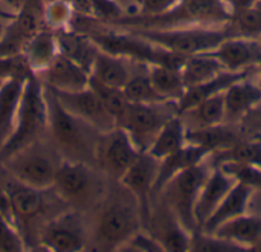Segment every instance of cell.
Masks as SVG:
<instances>
[{"label":"cell","instance_id":"obj_22","mask_svg":"<svg viewBox=\"0 0 261 252\" xmlns=\"http://www.w3.org/2000/svg\"><path fill=\"white\" fill-rule=\"evenodd\" d=\"M251 194H252V188H249L242 182H237L199 231L213 234L225 222L245 214L249 205Z\"/></svg>","mask_w":261,"mask_h":252},{"label":"cell","instance_id":"obj_14","mask_svg":"<svg viewBox=\"0 0 261 252\" xmlns=\"http://www.w3.org/2000/svg\"><path fill=\"white\" fill-rule=\"evenodd\" d=\"M40 246L52 252H78L86 246V233L78 213L61 214L44 225Z\"/></svg>","mask_w":261,"mask_h":252},{"label":"cell","instance_id":"obj_47","mask_svg":"<svg viewBox=\"0 0 261 252\" xmlns=\"http://www.w3.org/2000/svg\"><path fill=\"white\" fill-rule=\"evenodd\" d=\"M5 3H8V6H11V8H14V11H17L18 9V6H20V2L21 0H3Z\"/></svg>","mask_w":261,"mask_h":252},{"label":"cell","instance_id":"obj_15","mask_svg":"<svg viewBox=\"0 0 261 252\" xmlns=\"http://www.w3.org/2000/svg\"><path fill=\"white\" fill-rule=\"evenodd\" d=\"M43 86L60 90V92H75L89 87L90 73L72 58L58 54L54 61L37 75Z\"/></svg>","mask_w":261,"mask_h":252},{"label":"cell","instance_id":"obj_23","mask_svg":"<svg viewBox=\"0 0 261 252\" xmlns=\"http://www.w3.org/2000/svg\"><path fill=\"white\" fill-rule=\"evenodd\" d=\"M243 141L242 132L231 124H216L210 127H199L187 130V142L203 147L210 153L226 150Z\"/></svg>","mask_w":261,"mask_h":252},{"label":"cell","instance_id":"obj_52","mask_svg":"<svg viewBox=\"0 0 261 252\" xmlns=\"http://www.w3.org/2000/svg\"><path fill=\"white\" fill-rule=\"evenodd\" d=\"M258 40H260V41H261V37H260V38H258Z\"/></svg>","mask_w":261,"mask_h":252},{"label":"cell","instance_id":"obj_38","mask_svg":"<svg viewBox=\"0 0 261 252\" xmlns=\"http://www.w3.org/2000/svg\"><path fill=\"white\" fill-rule=\"evenodd\" d=\"M75 15V11L69 0H49L44 2L43 9V21L44 26H47L52 31H63L69 29V24L72 23Z\"/></svg>","mask_w":261,"mask_h":252},{"label":"cell","instance_id":"obj_37","mask_svg":"<svg viewBox=\"0 0 261 252\" xmlns=\"http://www.w3.org/2000/svg\"><path fill=\"white\" fill-rule=\"evenodd\" d=\"M89 86L92 87V90L98 95V98L101 99V103L104 104V107L107 109V112L115 118V121L118 122L119 125V121L121 118L124 116L127 107H128V101L122 92V89H118V87H112V86H107V84H102L96 80H93L90 77V83Z\"/></svg>","mask_w":261,"mask_h":252},{"label":"cell","instance_id":"obj_3","mask_svg":"<svg viewBox=\"0 0 261 252\" xmlns=\"http://www.w3.org/2000/svg\"><path fill=\"white\" fill-rule=\"evenodd\" d=\"M44 132H47L44 87L37 75H31L23 87L14 130L0 148V162L15 152L40 141Z\"/></svg>","mask_w":261,"mask_h":252},{"label":"cell","instance_id":"obj_42","mask_svg":"<svg viewBox=\"0 0 261 252\" xmlns=\"http://www.w3.org/2000/svg\"><path fill=\"white\" fill-rule=\"evenodd\" d=\"M122 251H147V252H158L164 251L162 245L151 236V234H142L138 231L133 237H130L122 246Z\"/></svg>","mask_w":261,"mask_h":252},{"label":"cell","instance_id":"obj_51","mask_svg":"<svg viewBox=\"0 0 261 252\" xmlns=\"http://www.w3.org/2000/svg\"><path fill=\"white\" fill-rule=\"evenodd\" d=\"M258 5H261V0H260V2H258Z\"/></svg>","mask_w":261,"mask_h":252},{"label":"cell","instance_id":"obj_20","mask_svg":"<svg viewBox=\"0 0 261 252\" xmlns=\"http://www.w3.org/2000/svg\"><path fill=\"white\" fill-rule=\"evenodd\" d=\"M248 69L246 70H240V72H229L225 70L222 73H219L217 77L193 86V87H187L184 95L176 101V110L177 115H184L185 112L191 110L193 107H196L197 104H200L202 101L225 92L231 84H234L236 81H240L243 78H248Z\"/></svg>","mask_w":261,"mask_h":252},{"label":"cell","instance_id":"obj_1","mask_svg":"<svg viewBox=\"0 0 261 252\" xmlns=\"http://www.w3.org/2000/svg\"><path fill=\"white\" fill-rule=\"evenodd\" d=\"M44 95L47 133L58 155L63 159L80 161L90 165L95 164V148L99 133L92 125L67 112L47 87H44Z\"/></svg>","mask_w":261,"mask_h":252},{"label":"cell","instance_id":"obj_17","mask_svg":"<svg viewBox=\"0 0 261 252\" xmlns=\"http://www.w3.org/2000/svg\"><path fill=\"white\" fill-rule=\"evenodd\" d=\"M236 184V178L228 174L219 165H216V168L208 174L194 207V217L199 230L210 219V216L214 213V210L220 205V202L225 199V196Z\"/></svg>","mask_w":261,"mask_h":252},{"label":"cell","instance_id":"obj_10","mask_svg":"<svg viewBox=\"0 0 261 252\" xmlns=\"http://www.w3.org/2000/svg\"><path fill=\"white\" fill-rule=\"evenodd\" d=\"M171 101L167 103H156V104H138L130 103L124 116L119 121V127H122L130 138L133 139L135 145L141 152H147L151 142L154 141L159 130L164 124L176 113L165 112V107Z\"/></svg>","mask_w":261,"mask_h":252},{"label":"cell","instance_id":"obj_18","mask_svg":"<svg viewBox=\"0 0 261 252\" xmlns=\"http://www.w3.org/2000/svg\"><path fill=\"white\" fill-rule=\"evenodd\" d=\"M211 155L208 150H205L203 147L194 145V144H185L180 150L168 155L167 158L159 161V167H158V174H156V181L153 185V197H156L158 194H161V191L164 190V187L180 171L199 165L205 161V158Z\"/></svg>","mask_w":261,"mask_h":252},{"label":"cell","instance_id":"obj_32","mask_svg":"<svg viewBox=\"0 0 261 252\" xmlns=\"http://www.w3.org/2000/svg\"><path fill=\"white\" fill-rule=\"evenodd\" d=\"M168 214L159 220L158 231L151 236L162 245L164 251H190L191 233L187 231L174 214L168 210Z\"/></svg>","mask_w":261,"mask_h":252},{"label":"cell","instance_id":"obj_26","mask_svg":"<svg viewBox=\"0 0 261 252\" xmlns=\"http://www.w3.org/2000/svg\"><path fill=\"white\" fill-rule=\"evenodd\" d=\"M213 234L252 251V248L261 242V217L246 216L245 213L225 222Z\"/></svg>","mask_w":261,"mask_h":252},{"label":"cell","instance_id":"obj_33","mask_svg":"<svg viewBox=\"0 0 261 252\" xmlns=\"http://www.w3.org/2000/svg\"><path fill=\"white\" fill-rule=\"evenodd\" d=\"M229 37L260 38L261 37V5L232 12L229 20L225 23Z\"/></svg>","mask_w":261,"mask_h":252},{"label":"cell","instance_id":"obj_21","mask_svg":"<svg viewBox=\"0 0 261 252\" xmlns=\"http://www.w3.org/2000/svg\"><path fill=\"white\" fill-rule=\"evenodd\" d=\"M261 103V87L248 78L236 81L225 90V119L229 122L242 121Z\"/></svg>","mask_w":261,"mask_h":252},{"label":"cell","instance_id":"obj_5","mask_svg":"<svg viewBox=\"0 0 261 252\" xmlns=\"http://www.w3.org/2000/svg\"><path fill=\"white\" fill-rule=\"evenodd\" d=\"M61 159L55 148H49L41 141H37L8 156L0 165L12 181L44 191L52 188Z\"/></svg>","mask_w":261,"mask_h":252},{"label":"cell","instance_id":"obj_43","mask_svg":"<svg viewBox=\"0 0 261 252\" xmlns=\"http://www.w3.org/2000/svg\"><path fill=\"white\" fill-rule=\"evenodd\" d=\"M177 0H141L139 5V12L138 14H145V15H153L167 11L171 8Z\"/></svg>","mask_w":261,"mask_h":252},{"label":"cell","instance_id":"obj_36","mask_svg":"<svg viewBox=\"0 0 261 252\" xmlns=\"http://www.w3.org/2000/svg\"><path fill=\"white\" fill-rule=\"evenodd\" d=\"M185 113H193V118L197 124L196 129L222 124L225 121V92L202 101Z\"/></svg>","mask_w":261,"mask_h":252},{"label":"cell","instance_id":"obj_13","mask_svg":"<svg viewBox=\"0 0 261 252\" xmlns=\"http://www.w3.org/2000/svg\"><path fill=\"white\" fill-rule=\"evenodd\" d=\"M49 90L54 93V96L67 112H70L81 121L92 125L98 133H106L118 127V122L107 112V109L104 107V104L101 103V99L92 90L90 86L75 92H60L52 89Z\"/></svg>","mask_w":261,"mask_h":252},{"label":"cell","instance_id":"obj_2","mask_svg":"<svg viewBox=\"0 0 261 252\" xmlns=\"http://www.w3.org/2000/svg\"><path fill=\"white\" fill-rule=\"evenodd\" d=\"M231 12L225 0H177L164 12L124 14L113 20L112 26L118 28H176L193 24H225Z\"/></svg>","mask_w":261,"mask_h":252},{"label":"cell","instance_id":"obj_19","mask_svg":"<svg viewBox=\"0 0 261 252\" xmlns=\"http://www.w3.org/2000/svg\"><path fill=\"white\" fill-rule=\"evenodd\" d=\"M5 188L11 199L14 222L21 234L23 226H28L43 213V208H44V199L41 194L43 191L26 187L15 181H11L9 184H6Z\"/></svg>","mask_w":261,"mask_h":252},{"label":"cell","instance_id":"obj_31","mask_svg":"<svg viewBox=\"0 0 261 252\" xmlns=\"http://www.w3.org/2000/svg\"><path fill=\"white\" fill-rule=\"evenodd\" d=\"M225 70L226 69L223 64L211 52H202L190 55L185 60L182 66V77L185 87H193L217 77Z\"/></svg>","mask_w":261,"mask_h":252},{"label":"cell","instance_id":"obj_30","mask_svg":"<svg viewBox=\"0 0 261 252\" xmlns=\"http://www.w3.org/2000/svg\"><path fill=\"white\" fill-rule=\"evenodd\" d=\"M147 73L153 87L165 101L176 103L187 89L182 77V69L164 64H150L147 66Z\"/></svg>","mask_w":261,"mask_h":252},{"label":"cell","instance_id":"obj_41","mask_svg":"<svg viewBox=\"0 0 261 252\" xmlns=\"http://www.w3.org/2000/svg\"><path fill=\"white\" fill-rule=\"evenodd\" d=\"M26 243L14 222L0 214V252L24 251Z\"/></svg>","mask_w":261,"mask_h":252},{"label":"cell","instance_id":"obj_16","mask_svg":"<svg viewBox=\"0 0 261 252\" xmlns=\"http://www.w3.org/2000/svg\"><path fill=\"white\" fill-rule=\"evenodd\" d=\"M226 70H246L251 64H257L261 58V41L258 38L228 37L216 49L210 51Z\"/></svg>","mask_w":261,"mask_h":252},{"label":"cell","instance_id":"obj_48","mask_svg":"<svg viewBox=\"0 0 261 252\" xmlns=\"http://www.w3.org/2000/svg\"><path fill=\"white\" fill-rule=\"evenodd\" d=\"M6 26H8V20L0 18V40H2V37H3V34L6 31Z\"/></svg>","mask_w":261,"mask_h":252},{"label":"cell","instance_id":"obj_50","mask_svg":"<svg viewBox=\"0 0 261 252\" xmlns=\"http://www.w3.org/2000/svg\"><path fill=\"white\" fill-rule=\"evenodd\" d=\"M135 2H136L138 5H141V0H135Z\"/></svg>","mask_w":261,"mask_h":252},{"label":"cell","instance_id":"obj_45","mask_svg":"<svg viewBox=\"0 0 261 252\" xmlns=\"http://www.w3.org/2000/svg\"><path fill=\"white\" fill-rule=\"evenodd\" d=\"M258 2L260 0H225V3H226L231 14L237 12L240 9H245V8H251V6L257 5Z\"/></svg>","mask_w":261,"mask_h":252},{"label":"cell","instance_id":"obj_7","mask_svg":"<svg viewBox=\"0 0 261 252\" xmlns=\"http://www.w3.org/2000/svg\"><path fill=\"white\" fill-rule=\"evenodd\" d=\"M208 174L210 173L203 164L190 167L176 174L161 191L165 194L168 210L191 234L199 230L194 217V207Z\"/></svg>","mask_w":261,"mask_h":252},{"label":"cell","instance_id":"obj_34","mask_svg":"<svg viewBox=\"0 0 261 252\" xmlns=\"http://www.w3.org/2000/svg\"><path fill=\"white\" fill-rule=\"evenodd\" d=\"M216 165H222L226 162H236V164H246V165H255L261 168V141H240L239 144L217 152L214 156Z\"/></svg>","mask_w":261,"mask_h":252},{"label":"cell","instance_id":"obj_11","mask_svg":"<svg viewBox=\"0 0 261 252\" xmlns=\"http://www.w3.org/2000/svg\"><path fill=\"white\" fill-rule=\"evenodd\" d=\"M52 190L66 204L81 205L89 202L96 193V181L90 164L61 159Z\"/></svg>","mask_w":261,"mask_h":252},{"label":"cell","instance_id":"obj_44","mask_svg":"<svg viewBox=\"0 0 261 252\" xmlns=\"http://www.w3.org/2000/svg\"><path fill=\"white\" fill-rule=\"evenodd\" d=\"M0 214H3L6 219H9L11 222H14V216H12V207H11V199L9 194L6 191V188L0 187ZM15 223V222H14ZM17 226V225H15Z\"/></svg>","mask_w":261,"mask_h":252},{"label":"cell","instance_id":"obj_24","mask_svg":"<svg viewBox=\"0 0 261 252\" xmlns=\"http://www.w3.org/2000/svg\"><path fill=\"white\" fill-rule=\"evenodd\" d=\"M23 57L34 75L41 73L60 54L55 31L43 26L23 47Z\"/></svg>","mask_w":261,"mask_h":252},{"label":"cell","instance_id":"obj_28","mask_svg":"<svg viewBox=\"0 0 261 252\" xmlns=\"http://www.w3.org/2000/svg\"><path fill=\"white\" fill-rule=\"evenodd\" d=\"M125 58L107 54L99 49L90 67V77L102 84L122 89L132 77V72L125 66Z\"/></svg>","mask_w":261,"mask_h":252},{"label":"cell","instance_id":"obj_4","mask_svg":"<svg viewBox=\"0 0 261 252\" xmlns=\"http://www.w3.org/2000/svg\"><path fill=\"white\" fill-rule=\"evenodd\" d=\"M127 31L173 54L190 57L210 52L226 40L225 24H193L176 28H127Z\"/></svg>","mask_w":261,"mask_h":252},{"label":"cell","instance_id":"obj_8","mask_svg":"<svg viewBox=\"0 0 261 252\" xmlns=\"http://www.w3.org/2000/svg\"><path fill=\"white\" fill-rule=\"evenodd\" d=\"M141 226L142 222L138 205L113 200L99 216L95 236L96 245L101 251L118 249L138 231H141Z\"/></svg>","mask_w":261,"mask_h":252},{"label":"cell","instance_id":"obj_12","mask_svg":"<svg viewBox=\"0 0 261 252\" xmlns=\"http://www.w3.org/2000/svg\"><path fill=\"white\" fill-rule=\"evenodd\" d=\"M158 167L159 161L150 156L147 152H142L138 156V159L132 164V167L119 179L121 185L138 204L142 226H148L150 223L153 185L156 181Z\"/></svg>","mask_w":261,"mask_h":252},{"label":"cell","instance_id":"obj_49","mask_svg":"<svg viewBox=\"0 0 261 252\" xmlns=\"http://www.w3.org/2000/svg\"><path fill=\"white\" fill-rule=\"evenodd\" d=\"M257 66H258V69H260V84H258V86H260V87H261V58H260V60H258Z\"/></svg>","mask_w":261,"mask_h":252},{"label":"cell","instance_id":"obj_9","mask_svg":"<svg viewBox=\"0 0 261 252\" xmlns=\"http://www.w3.org/2000/svg\"><path fill=\"white\" fill-rule=\"evenodd\" d=\"M142 152L135 145L122 127L99 133L95 148V164L113 179L119 181Z\"/></svg>","mask_w":261,"mask_h":252},{"label":"cell","instance_id":"obj_25","mask_svg":"<svg viewBox=\"0 0 261 252\" xmlns=\"http://www.w3.org/2000/svg\"><path fill=\"white\" fill-rule=\"evenodd\" d=\"M26 80L9 78L0 83V148L11 136Z\"/></svg>","mask_w":261,"mask_h":252},{"label":"cell","instance_id":"obj_39","mask_svg":"<svg viewBox=\"0 0 261 252\" xmlns=\"http://www.w3.org/2000/svg\"><path fill=\"white\" fill-rule=\"evenodd\" d=\"M190 251H203V252H234V251H248L246 248L232 243L229 240L220 239L214 234H208V233H202L199 231V234L193 233L191 236V245H190Z\"/></svg>","mask_w":261,"mask_h":252},{"label":"cell","instance_id":"obj_27","mask_svg":"<svg viewBox=\"0 0 261 252\" xmlns=\"http://www.w3.org/2000/svg\"><path fill=\"white\" fill-rule=\"evenodd\" d=\"M55 34H57L60 54L72 58L73 61L81 64L90 73V67H92L93 60L99 51V47L95 44V41L87 34L72 32L67 29L57 31Z\"/></svg>","mask_w":261,"mask_h":252},{"label":"cell","instance_id":"obj_46","mask_svg":"<svg viewBox=\"0 0 261 252\" xmlns=\"http://www.w3.org/2000/svg\"><path fill=\"white\" fill-rule=\"evenodd\" d=\"M14 15H15V11L12 12V11H8V9H5V8H2V6H0V18L11 21V20L14 18Z\"/></svg>","mask_w":261,"mask_h":252},{"label":"cell","instance_id":"obj_29","mask_svg":"<svg viewBox=\"0 0 261 252\" xmlns=\"http://www.w3.org/2000/svg\"><path fill=\"white\" fill-rule=\"evenodd\" d=\"M185 144H187V129L184 125L180 115L176 113L159 130L154 141L148 147L147 153L154 159L161 161L168 155L180 150Z\"/></svg>","mask_w":261,"mask_h":252},{"label":"cell","instance_id":"obj_40","mask_svg":"<svg viewBox=\"0 0 261 252\" xmlns=\"http://www.w3.org/2000/svg\"><path fill=\"white\" fill-rule=\"evenodd\" d=\"M219 167H222L232 178H236L237 182H242L252 190H261L260 167L246 165V164H236V162H226V164H222Z\"/></svg>","mask_w":261,"mask_h":252},{"label":"cell","instance_id":"obj_6","mask_svg":"<svg viewBox=\"0 0 261 252\" xmlns=\"http://www.w3.org/2000/svg\"><path fill=\"white\" fill-rule=\"evenodd\" d=\"M87 35L104 52L130 60V61H138L144 66L164 64V66L182 69L185 60L188 58V57H182V55L173 54L170 51H165L130 31H127V32H95V34H87Z\"/></svg>","mask_w":261,"mask_h":252},{"label":"cell","instance_id":"obj_35","mask_svg":"<svg viewBox=\"0 0 261 252\" xmlns=\"http://www.w3.org/2000/svg\"><path fill=\"white\" fill-rule=\"evenodd\" d=\"M122 92L128 103L138 104H156V103H167L153 87L148 73H136L132 75L130 80L122 87ZM173 103V101H171Z\"/></svg>","mask_w":261,"mask_h":252}]
</instances>
